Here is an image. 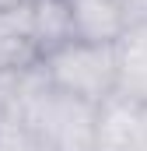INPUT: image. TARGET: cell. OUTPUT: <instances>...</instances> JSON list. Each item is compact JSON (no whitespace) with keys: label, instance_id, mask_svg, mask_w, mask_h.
I'll use <instances>...</instances> for the list:
<instances>
[{"label":"cell","instance_id":"8fae6325","mask_svg":"<svg viewBox=\"0 0 147 151\" xmlns=\"http://www.w3.org/2000/svg\"><path fill=\"white\" fill-rule=\"evenodd\" d=\"M0 151H7V148H0Z\"/></svg>","mask_w":147,"mask_h":151},{"label":"cell","instance_id":"30bf717a","mask_svg":"<svg viewBox=\"0 0 147 151\" xmlns=\"http://www.w3.org/2000/svg\"><path fill=\"white\" fill-rule=\"evenodd\" d=\"M21 7H32V0H0V14H11V11H21Z\"/></svg>","mask_w":147,"mask_h":151},{"label":"cell","instance_id":"3957f363","mask_svg":"<svg viewBox=\"0 0 147 151\" xmlns=\"http://www.w3.org/2000/svg\"><path fill=\"white\" fill-rule=\"evenodd\" d=\"M67 4H70L74 39H84V42L116 46L133 25L126 0H67Z\"/></svg>","mask_w":147,"mask_h":151},{"label":"cell","instance_id":"8992f818","mask_svg":"<svg viewBox=\"0 0 147 151\" xmlns=\"http://www.w3.org/2000/svg\"><path fill=\"white\" fill-rule=\"evenodd\" d=\"M70 39H74L70 4L67 0H32V42L39 49V60Z\"/></svg>","mask_w":147,"mask_h":151},{"label":"cell","instance_id":"6da1fadb","mask_svg":"<svg viewBox=\"0 0 147 151\" xmlns=\"http://www.w3.org/2000/svg\"><path fill=\"white\" fill-rule=\"evenodd\" d=\"M14 127L32 144V151H95L98 106L53 88L35 63L25 70Z\"/></svg>","mask_w":147,"mask_h":151},{"label":"cell","instance_id":"52a82bcc","mask_svg":"<svg viewBox=\"0 0 147 151\" xmlns=\"http://www.w3.org/2000/svg\"><path fill=\"white\" fill-rule=\"evenodd\" d=\"M21 88H25V70H7V74H0V137L18 123Z\"/></svg>","mask_w":147,"mask_h":151},{"label":"cell","instance_id":"9c48e42d","mask_svg":"<svg viewBox=\"0 0 147 151\" xmlns=\"http://www.w3.org/2000/svg\"><path fill=\"white\" fill-rule=\"evenodd\" d=\"M130 4V18H133V25L137 21H147V0H126Z\"/></svg>","mask_w":147,"mask_h":151},{"label":"cell","instance_id":"ba28073f","mask_svg":"<svg viewBox=\"0 0 147 151\" xmlns=\"http://www.w3.org/2000/svg\"><path fill=\"white\" fill-rule=\"evenodd\" d=\"M126 151H147V106L140 109V119L133 127V137H130V148Z\"/></svg>","mask_w":147,"mask_h":151},{"label":"cell","instance_id":"5b68a950","mask_svg":"<svg viewBox=\"0 0 147 151\" xmlns=\"http://www.w3.org/2000/svg\"><path fill=\"white\" fill-rule=\"evenodd\" d=\"M39 63V49L32 42V7L0 14V74L28 70Z\"/></svg>","mask_w":147,"mask_h":151},{"label":"cell","instance_id":"7a4b0ae2","mask_svg":"<svg viewBox=\"0 0 147 151\" xmlns=\"http://www.w3.org/2000/svg\"><path fill=\"white\" fill-rule=\"evenodd\" d=\"M42 77L67 91L74 99H84L91 106L109 102L119 91V63H116V46L105 42H84V39H70L60 49L46 53L39 60Z\"/></svg>","mask_w":147,"mask_h":151},{"label":"cell","instance_id":"277c9868","mask_svg":"<svg viewBox=\"0 0 147 151\" xmlns=\"http://www.w3.org/2000/svg\"><path fill=\"white\" fill-rule=\"evenodd\" d=\"M119 63V95L147 106V21L130 25V32L116 42Z\"/></svg>","mask_w":147,"mask_h":151}]
</instances>
